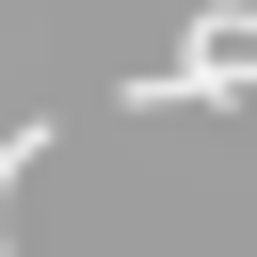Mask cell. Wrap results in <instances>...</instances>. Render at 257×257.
Listing matches in <instances>:
<instances>
[{
  "instance_id": "1",
  "label": "cell",
  "mask_w": 257,
  "mask_h": 257,
  "mask_svg": "<svg viewBox=\"0 0 257 257\" xmlns=\"http://www.w3.org/2000/svg\"><path fill=\"white\" fill-rule=\"evenodd\" d=\"M145 112H177V96H257V16H193L177 32V64L161 80H128Z\"/></svg>"
}]
</instances>
